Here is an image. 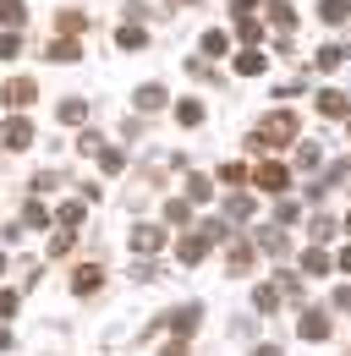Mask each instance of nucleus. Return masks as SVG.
I'll return each mask as SVG.
<instances>
[{
	"label": "nucleus",
	"instance_id": "9b49d317",
	"mask_svg": "<svg viewBox=\"0 0 351 356\" xmlns=\"http://www.w3.org/2000/svg\"><path fill=\"white\" fill-rule=\"evenodd\" d=\"M99 285H104V274H99L93 264H88V268H77V280H72V291H77V296H93Z\"/></svg>",
	"mask_w": 351,
	"mask_h": 356
},
{
	"label": "nucleus",
	"instance_id": "cd10ccee",
	"mask_svg": "<svg viewBox=\"0 0 351 356\" xmlns=\"http://www.w3.org/2000/svg\"><path fill=\"white\" fill-rule=\"evenodd\" d=\"M88 115V99H66V104H61V121H83Z\"/></svg>",
	"mask_w": 351,
	"mask_h": 356
},
{
	"label": "nucleus",
	"instance_id": "bb28decb",
	"mask_svg": "<svg viewBox=\"0 0 351 356\" xmlns=\"http://www.w3.org/2000/svg\"><path fill=\"white\" fill-rule=\"evenodd\" d=\"M225 49H231V39H225L219 28H209V33H203V55H225Z\"/></svg>",
	"mask_w": 351,
	"mask_h": 356
},
{
	"label": "nucleus",
	"instance_id": "58836bf2",
	"mask_svg": "<svg viewBox=\"0 0 351 356\" xmlns=\"http://www.w3.org/2000/svg\"><path fill=\"white\" fill-rule=\"evenodd\" d=\"M346 230H351V214H346Z\"/></svg>",
	"mask_w": 351,
	"mask_h": 356
},
{
	"label": "nucleus",
	"instance_id": "20e7f679",
	"mask_svg": "<svg viewBox=\"0 0 351 356\" xmlns=\"http://www.w3.org/2000/svg\"><path fill=\"white\" fill-rule=\"evenodd\" d=\"M132 247H137V252H159V247H165V230H159V225H137V230H132Z\"/></svg>",
	"mask_w": 351,
	"mask_h": 356
},
{
	"label": "nucleus",
	"instance_id": "393cba45",
	"mask_svg": "<svg viewBox=\"0 0 351 356\" xmlns=\"http://www.w3.org/2000/svg\"><path fill=\"white\" fill-rule=\"evenodd\" d=\"M121 165H127V159H121V148H99V170H104V176H116Z\"/></svg>",
	"mask_w": 351,
	"mask_h": 356
},
{
	"label": "nucleus",
	"instance_id": "c756f323",
	"mask_svg": "<svg viewBox=\"0 0 351 356\" xmlns=\"http://www.w3.org/2000/svg\"><path fill=\"white\" fill-rule=\"evenodd\" d=\"M22 55V39L17 33H0V60H17Z\"/></svg>",
	"mask_w": 351,
	"mask_h": 356
},
{
	"label": "nucleus",
	"instance_id": "39448f33",
	"mask_svg": "<svg viewBox=\"0 0 351 356\" xmlns=\"http://www.w3.org/2000/svg\"><path fill=\"white\" fill-rule=\"evenodd\" d=\"M263 66H269V55H263V49H242V55H236V77H258Z\"/></svg>",
	"mask_w": 351,
	"mask_h": 356
},
{
	"label": "nucleus",
	"instance_id": "6ab92c4d",
	"mask_svg": "<svg viewBox=\"0 0 351 356\" xmlns=\"http://www.w3.org/2000/svg\"><path fill=\"white\" fill-rule=\"evenodd\" d=\"M116 44H121V49H143V44H148V33H143L137 22H127V28L116 33Z\"/></svg>",
	"mask_w": 351,
	"mask_h": 356
},
{
	"label": "nucleus",
	"instance_id": "0eeeda50",
	"mask_svg": "<svg viewBox=\"0 0 351 356\" xmlns=\"http://www.w3.org/2000/svg\"><path fill=\"white\" fill-rule=\"evenodd\" d=\"M318 110H324V115H351V99L341 88H324L318 93Z\"/></svg>",
	"mask_w": 351,
	"mask_h": 356
},
{
	"label": "nucleus",
	"instance_id": "9d476101",
	"mask_svg": "<svg viewBox=\"0 0 351 356\" xmlns=\"http://www.w3.org/2000/svg\"><path fill=\"white\" fill-rule=\"evenodd\" d=\"M297 329H302V340H324V334H329V318H324V312H302Z\"/></svg>",
	"mask_w": 351,
	"mask_h": 356
},
{
	"label": "nucleus",
	"instance_id": "5701e85b",
	"mask_svg": "<svg viewBox=\"0 0 351 356\" xmlns=\"http://www.w3.org/2000/svg\"><path fill=\"white\" fill-rule=\"evenodd\" d=\"M302 274H329V258H324L318 247H307L302 252Z\"/></svg>",
	"mask_w": 351,
	"mask_h": 356
},
{
	"label": "nucleus",
	"instance_id": "ddd939ff",
	"mask_svg": "<svg viewBox=\"0 0 351 356\" xmlns=\"http://www.w3.org/2000/svg\"><path fill=\"white\" fill-rule=\"evenodd\" d=\"M22 17H28V6H22V0H0V28H11V33H17V28H22Z\"/></svg>",
	"mask_w": 351,
	"mask_h": 356
},
{
	"label": "nucleus",
	"instance_id": "dca6fc26",
	"mask_svg": "<svg viewBox=\"0 0 351 356\" xmlns=\"http://www.w3.org/2000/svg\"><path fill=\"white\" fill-rule=\"evenodd\" d=\"M165 220L187 230V225H192V203H187V197H171V203H165Z\"/></svg>",
	"mask_w": 351,
	"mask_h": 356
},
{
	"label": "nucleus",
	"instance_id": "412c9836",
	"mask_svg": "<svg viewBox=\"0 0 351 356\" xmlns=\"http://www.w3.org/2000/svg\"><path fill=\"white\" fill-rule=\"evenodd\" d=\"M44 55H49V60H77V55H83V44H72V39H55Z\"/></svg>",
	"mask_w": 351,
	"mask_h": 356
},
{
	"label": "nucleus",
	"instance_id": "6e6552de",
	"mask_svg": "<svg viewBox=\"0 0 351 356\" xmlns=\"http://www.w3.org/2000/svg\"><path fill=\"white\" fill-rule=\"evenodd\" d=\"M0 93H6V104H17V110H22V104H33V93H39V88H33L28 77H17V83H6Z\"/></svg>",
	"mask_w": 351,
	"mask_h": 356
},
{
	"label": "nucleus",
	"instance_id": "1a4fd4ad",
	"mask_svg": "<svg viewBox=\"0 0 351 356\" xmlns=\"http://www.w3.org/2000/svg\"><path fill=\"white\" fill-rule=\"evenodd\" d=\"M346 55H351L346 44H324V49H318V55H313V66H318V72H335V66H341Z\"/></svg>",
	"mask_w": 351,
	"mask_h": 356
},
{
	"label": "nucleus",
	"instance_id": "f8f14e48",
	"mask_svg": "<svg viewBox=\"0 0 351 356\" xmlns=\"http://www.w3.org/2000/svg\"><path fill=\"white\" fill-rule=\"evenodd\" d=\"M198 318H203V307H176L171 312V329H176V334H192V329H198Z\"/></svg>",
	"mask_w": 351,
	"mask_h": 356
},
{
	"label": "nucleus",
	"instance_id": "aec40b11",
	"mask_svg": "<svg viewBox=\"0 0 351 356\" xmlns=\"http://www.w3.org/2000/svg\"><path fill=\"white\" fill-rule=\"evenodd\" d=\"M203 197H214V181H203V176H187V203H203Z\"/></svg>",
	"mask_w": 351,
	"mask_h": 356
},
{
	"label": "nucleus",
	"instance_id": "4c0bfd02",
	"mask_svg": "<svg viewBox=\"0 0 351 356\" xmlns=\"http://www.w3.org/2000/svg\"><path fill=\"white\" fill-rule=\"evenodd\" d=\"M0 274H6V258H0Z\"/></svg>",
	"mask_w": 351,
	"mask_h": 356
},
{
	"label": "nucleus",
	"instance_id": "b1692460",
	"mask_svg": "<svg viewBox=\"0 0 351 356\" xmlns=\"http://www.w3.org/2000/svg\"><path fill=\"white\" fill-rule=\"evenodd\" d=\"M236 33H242V39H247V44H258V39H263L258 17H247V11H242V17H236Z\"/></svg>",
	"mask_w": 351,
	"mask_h": 356
},
{
	"label": "nucleus",
	"instance_id": "f704fd0d",
	"mask_svg": "<svg viewBox=\"0 0 351 356\" xmlns=\"http://www.w3.org/2000/svg\"><path fill=\"white\" fill-rule=\"evenodd\" d=\"M159 356H187V340H171V346H165Z\"/></svg>",
	"mask_w": 351,
	"mask_h": 356
},
{
	"label": "nucleus",
	"instance_id": "72a5a7b5",
	"mask_svg": "<svg viewBox=\"0 0 351 356\" xmlns=\"http://www.w3.org/2000/svg\"><path fill=\"white\" fill-rule=\"evenodd\" d=\"M335 307H341V312H351V285H346V291H335Z\"/></svg>",
	"mask_w": 351,
	"mask_h": 356
},
{
	"label": "nucleus",
	"instance_id": "423d86ee",
	"mask_svg": "<svg viewBox=\"0 0 351 356\" xmlns=\"http://www.w3.org/2000/svg\"><path fill=\"white\" fill-rule=\"evenodd\" d=\"M225 274H247V268H253V247H247V241H231V252H225Z\"/></svg>",
	"mask_w": 351,
	"mask_h": 356
},
{
	"label": "nucleus",
	"instance_id": "f3484780",
	"mask_svg": "<svg viewBox=\"0 0 351 356\" xmlns=\"http://www.w3.org/2000/svg\"><path fill=\"white\" fill-rule=\"evenodd\" d=\"M318 17H324V22H346V17H351V0H318Z\"/></svg>",
	"mask_w": 351,
	"mask_h": 356
},
{
	"label": "nucleus",
	"instance_id": "4be33fe9",
	"mask_svg": "<svg viewBox=\"0 0 351 356\" xmlns=\"http://www.w3.org/2000/svg\"><path fill=\"white\" fill-rule=\"evenodd\" d=\"M253 307H258V312H274V307H280V291H274V285H258V291H253Z\"/></svg>",
	"mask_w": 351,
	"mask_h": 356
},
{
	"label": "nucleus",
	"instance_id": "473e14b6",
	"mask_svg": "<svg viewBox=\"0 0 351 356\" xmlns=\"http://www.w3.org/2000/svg\"><path fill=\"white\" fill-rule=\"evenodd\" d=\"M17 312V291H0V318H11Z\"/></svg>",
	"mask_w": 351,
	"mask_h": 356
},
{
	"label": "nucleus",
	"instance_id": "4468645a",
	"mask_svg": "<svg viewBox=\"0 0 351 356\" xmlns=\"http://www.w3.org/2000/svg\"><path fill=\"white\" fill-rule=\"evenodd\" d=\"M137 110H165V88L159 83H143L137 88Z\"/></svg>",
	"mask_w": 351,
	"mask_h": 356
},
{
	"label": "nucleus",
	"instance_id": "2eb2a0df",
	"mask_svg": "<svg viewBox=\"0 0 351 356\" xmlns=\"http://www.w3.org/2000/svg\"><path fill=\"white\" fill-rule=\"evenodd\" d=\"M269 17H274V28H280V33H291V28H297V11H291L286 0H269Z\"/></svg>",
	"mask_w": 351,
	"mask_h": 356
},
{
	"label": "nucleus",
	"instance_id": "c9c22d12",
	"mask_svg": "<svg viewBox=\"0 0 351 356\" xmlns=\"http://www.w3.org/2000/svg\"><path fill=\"white\" fill-rule=\"evenodd\" d=\"M341 268H346V274H351V247H346V252H341Z\"/></svg>",
	"mask_w": 351,
	"mask_h": 356
},
{
	"label": "nucleus",
	"instance_id": "a211bd4d",
	"mask_svg": "<svg viewBox=\"0 0 351 356\" xmlns=\"http://www.w3.org/2000/svg\"><path fill=\"white\" fill-rule=\"evenodd\" d=\"M176 121H181V127H198V121H203V104H198V99H181V104H176Z\"/></svg>",
	"mask_w": 351,
	"mask_h": 356
},
{
	"label": "nucleus",
	"instance_id": "c85d7f7f",
	"mask_svg": "<svg viewBox=\"0 0 351 356\" xmlns=\"http://www.w3.org/2000/svg\"><path fill=\"white\" fill-rule=\"evenodd\" d=\"M335 236V220L329 214H313V241H329Z\"/></svg>",
	"mask_w": 351,
	"mask_h": 356
},
{
	"label": "nucleus",
	"instance_id": "f03ea898",
	"mask_svg": "<svg viewBox=\"0 0 351 356\" xmlns=\"http://www.w3.org/2000/svg\"><path fill=\"white\" fill-rule=\"evenodd\" d=\"M253 181H258L263 192H286V186H291V176H286V165H258V170H253Z\"/></svg>",
	"mask_w": 351,
	"mask_h": 356
},
{
	"label": "nucleus",
	"instance_id": "a878e982",
	"mask_svg": "<svg viewBox=\"0 0 351 356\" xmlns=\"http://www.w3.org/2000/svg\"><path fill=\"white\" fill-rule=\"evenodd\" d=\"M225 214H231V220H247V214H253V197H242V192L225 197Z\"/></svg>",
	"mask_w": 351,
	"mask_h": 356
},
{
	"label": "nucleus",
	"instance_id": "7c9ffc66",
	"mask_svg": "<svg viewBox=\"0 0 351 356\" xmlns=\"http://www.w3.org/2000/svg\"><path fill=\"white\" fill-rule=\"evenodd\" d=\"M61 225L77 230V225H83V203H66V209H61Z\"/></svg>",
	"mask_w": 351,
	"mask_h": 356
},
{
	"label": "nucleus",
	"instance_id": "e433bc0d",
	"mask_svg": "<svg viewBox=\"0 0 351 356\" xmlns=\"http://www.w3.org/2000/svg\"><path fill=\"white\" fill-rule=\"evenodd\" d=\"M253 356H280V351H274V346H263V351H253Z\"/></svg>",
	"mask_w": 351,
	"mask_h": 356
},
{
	"label": "nucleus",
	"instance_id": "f257e3e1",
	"mask_svg": "<svg viewBox=\"0 0 351 356\" xmlns=\"http://www.w3.org/2000/svg\"><path fill=\"white\" fill-rule=\"evenodd\" d=\"M291 137H297V115H291V110H274V115H263L253 148H286Z\"/></svg>",
	"mask_w": 351,
	"mask_h": 356
},
{
	"label": "nucleus",
	"instance_id": "7ed1b4c3",
	"mask_svg": "<svg viewBox=\"0 0 351 356\" xmlns=\"http://www.w3.org/2000/svg\"><path fill=\"white\" fill-rule=\"evenodd\" d=\"M0 137H6V148H28V143H33V127H28L22 115H11V121L0 127Z\"/></svg>",
	"mask_w": 351,
	"mask_h": 356
},
{
	"label": "nucleus",
	"instance_id": "2f4dec72",
	"mask_svg": "<svg viewBox=\"0 0 351 356\" xmlns=\"http://www.w3.org/2000/svg\"><path fill=\"white\" fill-rule=\"evenodd\" d=\"M219 181H225V186H242V181H247V170H242V165H225V170H219Z\"/></svg>",
	"mask_w": 351,
	"mask_h": 356
}]
</instances>
